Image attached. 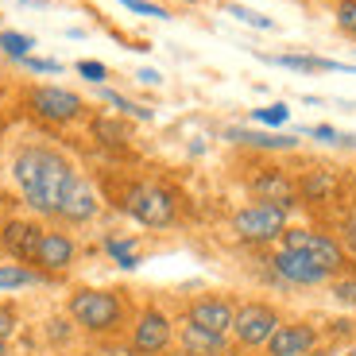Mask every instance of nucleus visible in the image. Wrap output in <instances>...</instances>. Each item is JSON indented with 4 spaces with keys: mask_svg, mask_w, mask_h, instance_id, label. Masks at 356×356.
Here are the masks:
<instances>
[{
    "mask_svg": "<svg viewBox=\"0 0 356 356\" xmlns=\"http://www.w3.org/2000/svg\"><path fill=\"white\" fill-rule=\"evenodd\" d=\"M12 178H16L24 202L43 217H58L63 213L66 197L74 194V186L81 182L78 167L54 147H24L12 159Z\"/></svg>",
    "mask_w": 356,
    "mask_h": 356,
    "instance_id": "f257e3e1",
    "label": "nucleus"
},
{
    "mask_svg": "<svg viewBox=\"0 0 356 356\" xmlns=\"http://www.w3.org/2000/svg\"><path fill=\"white\" fill-rule=\"evenodd\" d=\"M70 310L74 325H81L86 333L93 337H108L124 325V314H128V302L120 298V291H105V286H78L70 294Z\"/></svg>",
    "mask_w": 356,
    "mask_h": 356,
    "instance_id": "f03ea898",
    "label": "nucleus"
},
{
    "mask_svg": "<svg viewBox=\"0 0 356 356\" xmlns=\"http://www.w3.org/2000/svg\"><path fill=\"white\" fill-rule=\"evenodd\" d=\"M120 209L143 229H170L178 221V194L163 182H132L120 197Z\"/></svg>",
    "mask_w": 356,
    "mask_h": 356,
    "instance_id": "7ed1b4c3",
    "label": "nucleus"
},
{
    "mask_svg": "<svg viewBox=\"0 0 356 356\" xmlns=\"http://www.w3.org/2000/svg\"><path fill=\"white\" fill-rule=\"evenodd\" d=\"M279 248L286 252H302V256H310L318 267H325L333 279L345 275V271H356L353 259H348V252L337 244V236L333 232H321V229H306V225H286V232L279 236Z\"/></svg>",
    "mask_w": 356,
    "mask_h": 356,
    "instance_id": "20e7f679",
    "label": "nucleus"
},
{
    "mask_svg": "<svg viewBox=\"0 0 356 356\" xmlns=\"http://www.w3.org/2000/svg\"><path fill=\"white\" fill-rule=\"evenodd\" d=\"M286 225H291V209L267 205V202H248V205H241V209L232 213V236H236L241 244L259 248V244L279 241V236L286 232Z\"/></svg>",
    "mask_w": 356,
    "mask_h": 356,
    "instance_id": "39448f33",
    "label": "nucleus"
},
{
    "mask_svg": "<svg viewBox=\"0 0 356 356\" xmlns=\"http://www.w3.org/2000/svg\"><path fill=\"white\" fill-rule=\"evenodd\" d=\"M27 108L47 124H74V120L86 116V101L63 86H35L27 93Z\"/></svg>",
    "mask_w": 356,
    "mask_h": 356,
    "instance_id": "423d86ee",
    "label": "nucleus"
},
{
    "mask_svg": "<svg viewBox=\"0 0 356 356\" xmlns=\"http://www.w3.org/2000/svg\"><path fill=\"white\" fill-rule=\"evenodd\" d=\"M279 321L283 318L271 302H244L236 306V318H232V341L241 348H264L279 330Z\"/></svg>",
    "mask_w": 356,
    "mask_h": 356,
    "instance_id": "0eeeda50",
    "label": "nucleus"
},
{
    "mask_svg": "<svg viewBox=\"0 0 356 356\" xmlns=\"http://www.w3.org/2000/svg\"><path fill=\"white\" fill-rule=\"evenodd\" d=\"M175 345V321L159 306H143L132 321V348L140 356H163Z\"/></svg>",
    "mask_w": 356,
    "mask_h": 356,
    "instance_id": "6e6552de",
    "label": "nucleus"
},
{
    "mask_svg": "<svg viewBox=\"0 0 356 356\" xmlns=\"http://www.w3.org/2000/svg\"><path fill=\"white\" fill-rule=\"evenodd\" d=\"M74 259H78V244H74L70 232H58V229H43L35 244V256H31V267L39 275H63L70 271Z\"/></svg>",
    "mask_w": 356,
    "mask_h": 356,
    "instance_id": "1a4fd4ad",
    "label": "nucleus"
},
{
    "mask_svg": "<svg viewBox=\"0 0 356 356\" xmlns=\"http://www.w3.org/2000/svg\"><path fill=\"white\" fill-rule=\"evenodd\" d=\"M248 194L256 197V202L283 205V209H294V205H298V186H294V178L286 175L283 167H259L256 175L248 178Z\"/></svg>",
    "mask_w": 356,
    "mask_h": 356,
    "instance_id": "9d476101",
    "label": "nucleus"
},
{
    "mask_svg": "<svg viewBox=\"0 0 356 356\" xmlns=\"http://www.w3.org/2000/svg\"><path fill=\"white\" fill-rule=\"evenodd\" d=\"M232 318H236V302L225 298V294H202L186 306V321L197 325V330H209V333H221L229 337L232 333Z\"/></svg>",
    "mask_w": 356,
    "mask_h": 356,
    "instance_id": "9b49d317",
    "label": "nucleus"
},
{
    "mask_svg": "<svg viewBox=\"0 0 356 356\" xmlns=\"http://www.w3.org/2000/svg\"><path fill=\"white\" fill-rule=\"evenodd\" d=\"M321 333L310 321H279V330L271 333V341L264 345L267 356H310L318 348Z\"/></svg>",
    "mask_w": 356,
    "mask_h": 356,
    "instance_id": "f8f14e48",
    "label": "nucleus"
},
{
    "mask_svg": "<svg viewBox=\"0 0 356 356\" xmlns=\"http://www.w3.org/2000/svg\"><path fill=\"white\" fill-rule=\"evenodd\" d=\"M271 271H275L283 283L291 286H321V283H330V271L325 267H318L310 256H302V252H286L279 248L275 256H271Z\"/></svg>",
    "mask_w": 356,
    "mask_h": 356,
    "instance_id": "ddd939ff",
    "label": "nucleus"
},
{
    "mask_svg": "<svg viewBox=\"0 0 356 356\" xmlns=\"http://www.w3.org/2000/svg\"><path fill=\"white\" fill-rule=\"evenodd\" d=\"M294 186H298V205H330V202H337V194H341V178H337V170L333 167H310V170H302V175L294 178Z\"/></svg>",
    "mask_w": 356,
    "mask_h": 356,
    "instance_id": "4468645a",
    "label": "nucleus"
},
{
    "mask_svg": "<svg viewBox=\"0 0 356 356\" xmlns=\"http://www.w3.org/2000/svg\"><path fill=\"white\" fill-rule=\"evenodd\" d=\"M39 236H43V225H35V221H8L4 229H0V248L8 252L16 264H31Z\"/></svg>",
    "mask_w": 356,
    "mask_h": 356,
    "instance_id": "2eb2a0df",
    "label": "nucleus"
},
{
    "mask_svg": "<svg viewBox=\"0 0 356 356\" xmlns=\"http://www.w3.org/2000/svg\"><path fill=\"white\" fill-rule=\"evenodd\" d=\"M178 348L186 356H229V337H221V333H209V330H197V325H182L178 330Z\"/></svg>",
    "mask_w": 356,
    "mask_h": 356,
    "instance_id": "dca6fc26",
    "label": "nucleus"
},
{
    "mask_svg": "<svg viewBox=\"0 0 356 356\" xmlns=\"http://www.w3.org/2000/svg\"><path fill=\"white\" fill-rule=\"evenodd\" d=\"M97 213H101V197H97V190L89 186L86 178H81L78 186H74V194L66 197L58 221H66V225H86V221H93Z\"/></svg>",
    "mask_w": 356,
    "mask_h": 356,
    "instance_id": "f3484780",
    "label": "nucleus"
},
{
    "mask_svg": "<svg viewBox=\"0 0 356 356\" xmlns=\"http://www.w3.org/2000/svg\"><path fill=\"white\" fill-rule=\"evenodd\" d=\"M232 143H244V147H256V152H294V136H267V132H252V128H229Z\"/></svg>",
    "mask_w": 356,
    "mask_h": 356,
    "instance_id": "a211bd4d",
    "label": "nucleus"
},
{
    "mask_svg": "<svg viewBox=\"0 0 356 356\" xmlns=\"http://www.w3.org/2000/svg\"><path fill=\"white\" fill-rule=\"evenodd\" d=\"M31 283H43L35 267L27 264H0V291H19V286H31Z\"/></svg>",
    "mask_w": 356,
    "mask_h": 356,
    "instance_id": "6ab92c4d",
    "label": "nucleus"
},
{
    "mask_svg": "<svg viewBox=\"0 0 356 356\" xmlns=\"http://www.w3.org/2000/svg\"><path fill=\"white\" fill-rule=\"evenodd\" d=\"M271 63L286 66V70H302V74H314V70H341V63H333V58H314V54H275Z\"/></svg>",
    "mask_w": 356,
    "mask_h": 356,
    "instance_id": "aec40b11",
    "label": "nucleus"
},
{
    "mask_svg": "<svg viewBox=\"0 0 356 356\" xmlns=\"http://www.w3.org/2000/svg\"><path fill=\"white\" fill-rule=\"evenodd\" d=\"M333 232H337V244L348 252V259H356V205L341 209V213H337V225H333Z\"/></svg>",
    "mask_w": 356,
    "mask_h": 356,
    "instance_id": "412c9836",
    "label": "nucleus"
},
{
    "mask_svg": "<svg viewBox=\"0 0 356 356\" xmlns=\"http://www.w3.org/2000/svg\"><path fill=\"white\" fill-rule=\"evenodd\" d=\"M105 252L116 259V264L124 267V271H132V267H140V252H136V241L128 236V241H120V236H108L105 241Z\"/></svg>",
    "mask_w": 356,
    "mask_h": 356,
    "instance_id": "4be33fe9",
    "label": "nucleus"
},
{
    "mask_svg": "<svg viewBox=\"0 0 356 356\" xmlns=\"http://www.w3.org/2000/svg\"><path fill=\"white\" fill-rule=\"evenodd\" d=\"M31 47H35V39L24 35V31H0V51L8 54V58H16V63H24L27 54H31Z\"/></svg>",
    "mask_w": 356,
    "mask_h": 356,
    "instance_id": "5701e85b",
    "label": "nucleus"
},
{
    "mask_svg": "<svg viewBox=\"0 0 356 356\" xmlns=\"http://www.w3.org/2000/svg\"><path fill=\"white\" fill-rule=\"evenodd\" d=\"M330 291H333V298H337L345 310L356 314V271H345V275L330 279Z\"/></svg>",
    "mask_w": 356,
    "mask_h": 356,
    "instance_id": "b1692460",
    "label": "nucleus"
},
{
    "mask_svg": "<svg viewBox=\"0 0 356 356\" xmlns=\"http://www.w3.org/2000/svg\"><path fill=\"white\" fill-rule=\"evenodd\" d=\"M101 97L108 101V105L116 108V113H124V116H136V120H152V108H143V105H136V101H128L124 93H113V89H101Z\"/></svg>",
    "mask_w": 356,
    "mask_h": 356,
    "instance_id": "393cba45",
    "label": "nucleus"
},
{
    "mask_svg": "<svg viewBox=\"0 0 356 356\" xmlns=\"http://www.w3.org/2000/svg\"><path fill=\"white\" fill-rule=\"evenodd\" d=\"M252 120L256 124H267V128H279V124H286L291 120V108L279 101V105H264V108H252Z\"/></svg>",
    "mask_w": 356,
    "mask_h": 356,
    "instance_id": "a878e982",
    "label": "nucleus"
},
{
    "mask_svg": "<svg viewBox=\"0 0 356 356\" xmlns=\"http://www.w3.org/2000/svg\"><path fill=\"white\" fill-rule=\"evenodd\" d=\"M333 19H337L341 35H348L356 43V0H341L337 12H333Z\"/></svg>",
    "mask_w": 356,
    "mask_h": 356,
    "instance_id": "bb28decb",
    "label": "nucleus"
},
{
    "mask_svg": "<svg viewBox=\"0 0 356 356\" xmlns=\"http://www.w3.org/2000/svg\"><path fill=\"white\" fill-rule=\"evenodd\" d=\"M225 12H229V16H236V19H241V24H248V27H259V31H271V27H275V24H271V19H267V16H259V12L244 8V4H229V8H225Z\"/></svg>",
    "mask_w": 356,
    "mask_h": 356,
    "instance_id": "cd10ccee",
    "label": "nucleus"
},
{
    "mask_svg": "<svg viewBox=\"0 0 356 356\" xmlns=\"http://www.w3.org/2000/svg\"><path fill=\"white\" fill-rule=\"evenodd\" d=\"M93 136H101L105 143H128V128L116 120H93Z\"/></svg>",
    "mask_w": 356,
    "mask_h": 356,
    "instance_id": "c85d7f7f",
    "label": "nucleus"
},
{
    "mask_svg": "<svg viewBox=\"0 0 356 356\" xmlns=\"http://www.w3.org/2000/svg\"><path fill=\"white\" fill-rule=\"evenodd\" d=\"M128 12H136V16H152V19H170L167 8H159V4H152V0H120Z\"/></svg>",
    "mask_w": 356,
    "mask_h": 356,
    "instance_id": "c756f323",
    "label": "nucleus"
},
{
    "mask_svg": "<svg viewBox=\"0 0 356 356\" xmlns=\"http://www.w3.org/2000/svg\"><path fill=\"white\" fill-rule=\"evenodd\" d=\"M74 70H78L86 81H97V86L108 78V66H105V63H93V58H81V63L74 66Z\"/></svg>",
    "mask_w": 356,
    "mask_h": 356,
    "instance_id": "7c9ffc66",
    "label": "nucleus"
},
{
    "mask_svg": "<svg viewBox=\"0 0 356 356\" xmlns=\"http://www.w3.org/2000/svg\"><path fill=\"white\" fill-rule=\"evenodd\" d=\"M24 66L27 70H35V74H58L63 70V63H54V58H35V54H27Z\"/></svg>",
    "mask_w": 356,
    "mask_h": 356,
    "instance_id": "2f4dec72",
    "label": "nucleus"
},
{
    "mask_svg": "<svg viewBox=\"0 0 356 356\" xmlns=\"http://www.w3.org/2000/svg\"><path fill=\"white\" fill-rule=\"evenodd\" d=\"M12 330H16V314H12V306H0V337L8 341Z\"/></svg>",
    "mask_w": 356,
    "mask_h": 356,
    "instance_id": "473e14b6",
    "label": "nucleus"
},
{
    "mask_svg": "<svg viewBox=\"0 0 356 356\" xmlns=\"http://www.w3.org/2000/svg\"><path fill=\"white\" fill-rule=\"evenodd\" d=\"M310 136H314V140H325V143H337V128H330V124H314L310 128Z\"/></svg>",
    "mask_w": 356,
    "mask_h": 356,
    "instance_id": "72a5a7b5",
    "label": "nucleus"
},
{
    "mask_svg": "<svg viewBox=\"0 0 356 356\" xmlns=\"http://www.w3.org/2000/svg\"><path fill=\"white\" fill-rule=\"evenodd\" d=\"M136 78H140L143 86H159V81H163V78H159V70H140Z\"/></svg>",
    "mask_w": 356,
    "mask_h": 356,
    "instance_id": "f704fd0d",
    "label": "nucleus"
},
{
    "mask_svg": "<svg viewBox=\"0 0 356 356\" xmlns=\"http://www.w3.org/2000/svg\"><path fill=\"white\" fill-rule=\"evenodd\" d=\"M0 356H8V341L0 337Z\"/></svg>",
    "mask_w": 356,
    "mask_h": 356,
    "instance_id": "c9c22d12",
    "label": "nucleus"
},
{
    "mask_svg": "<svg viewBox=\"0 0 356 356\" xmlns=\"http://www.w3.org/2000/svg\"><path fill=\"white\" fill-rule=\"evenodd\" d=\"M345 356H356V345H353V348H348V353H345Z\"/></svg>",
    "mask_w": 356,
    "mask_h": 356,
    "instance_id": "e433bc0d",
    "label": "nucleus"
},
{
    "mask_svg": "<svg viewBox=\"0 0 356 356\" xmlns=\"http://www.w3.org/2000/svg\"><path fill=\"white\" fill-rule=\"evenodd\" d=\"M170 356H186V353H182V348H178V353H170Z\"/></svg>",
    "mask_w": 356,
    "mask_h": 356,
    "instance_id": "4c0bfd02",
    "label": "nucleus"
},
{
    "mask_svg": "<svg viewBox=\"0 0 356 356\" xmlns=\"http://www.w3.org/2000/svg\"><path fill=\"white\" fill-rule=\"evenodd\" d=\"M19 4H24V0H19Z\"/></svg>",
    "mask_w": 356,
    "mask_h": 356,
    "instance_id": "58836bf2",
    "label": "nucleus"
}]
</instances>
